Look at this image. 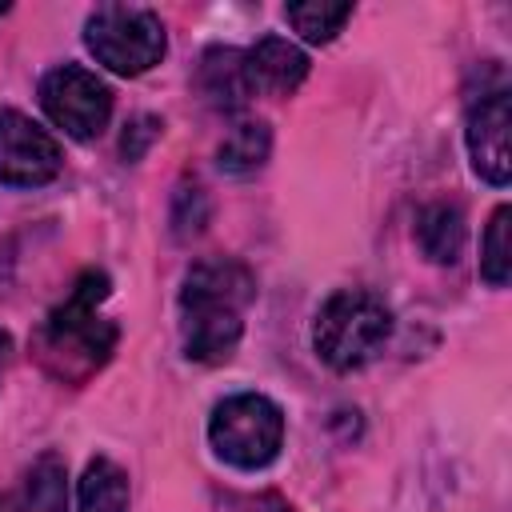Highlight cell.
<instances>
[{
	"label": "cell",
	"mask_w": 512,
	"mask_h": 512,
	"mask_svg": "<svg viewBox=\"0 0 512 512\" xmlns=\"http://www.w3.org/2000/svg\"><path fill=\"white\" fill-rule=\"evenodd\" d=\"M508 128H512V92L500 80L480 84L468 92L464 108V152L472 164V176L488 188H508L512 156H508Z\"/></svg>",
	"instance_id": "7"
},
{
	"label": "cell",
	"mask_w": 512,
	"mask_h": 512,
	"mask_svg": "<svg viewBox=\"0 0 512 512\" xmlns=\"http://www.w3.org/2000/svg\"><path fill=\"white\" fill-rule=\"evenodd\" d=\"M8 360H12V336L0 328V384H4V372H8Z\"/></svg>",
	"instance_id": "20"
},
{
	"label": "cell",
	"mask_w": 512,
	"mask_h": 512,
	"mask_svg": "<svg viewBox=\"0 0 512 512\" xmlns=\"http://www.w3.org/2000/svg\"><path fill=\"white\" fill-rule=\"evenodd\" d=\"M244 68H248V88L252 96H272L284 100L292 96L304 80H308V52L300 44H292L288 36H260L248 52H244Z\"/></svg>",
	"instance_id": "9"
},
{
	"label": "cell",
	"mask_w": 512,
	"mask_h": 512,
	"mask_svg": "<svg viewBox=\"0 0 512 512\" xmlns=\"http://www.w3.org/2000/svg\"><path fill=\"white\" fill-rule=\"evenodd\" d=\"M108 296H112V276L104 268H84L72 280L68 296L44 312L28 344H32V360L48 380L84 388L96 372H104V364L120 344V324L100 312Z\"/></svg>",
	"instance_id": "1"
},
{
	"label": "cell",
	"mask_w": 512,
	"mask_h": 512,
	"mask_svg": "<svg viewBox=\"0 0 512 512\" xmlns=\"http://www.w3.org/2000/svg\"><path fill=\"white\" fill-rule=\"evenodd\" d=\"M84 48L104 72L136 80L164 60L168 28L144 4H96L84 16Z\"/></svg>",
	"instance_id": "5"
},
{
	"label": "cell",
	"mask_w": 512,
	"mask_h": 512,
	"mask_svg": "<svg viewBox=\"0 0 512 512\" xmlns=\"http://www.w3.org/2000/svg\"><path fill=\"white\" fill-rule=\"evenodd\" d=\"M272 160V128L268 120H236L228 128V136L216 144V168L232 180H248L256 176L264 164Z\"/></svg>",
	"instance_id": "12"
},
{
	"label": "cell",
	"mask_w": 512,
	"mask_h": 512,
	"mask_svg": "<svg viewBox=\"0 0 512 512\" xmlns=\"http://www.w3.org/2000/svg\"><path fill=\"white\" fill-rule=\"evenodd\" d=\"M508 220H512V208L496 204L480 232V280L488 288H508V280H512V240H508L512 224Z\"/></svg>",
	"instance_id": "17"
},
{
	"label": "cell",
	"mask_w": 512,
	"mask_h": 512,
	"mask_svg": "<svg viewBox=\"0 0 512 512\" xmlns=\"http://www.w3.org/2000/svg\"><path fill=\"white\" fill-rule=\"evenodd\" d=\"M208 224H212V196L196 176H184L168 200V236L176 244H192L208 232Z\"/></svg>",
	"instance_id": "15"
},
{
	"label": "cell",
	"mask_w": 512,
	"mask_h": 512,
	"mask_svg": "<svg viewBox=\"0 0 512 512\" xmlns=\"http://www.w3.org/2000/svg\"><path fill=\"white\" fill-rule=\"evenodd\" d=\"M36 104L48 116L52 128H60L68 140L88 144L96 136H104L108 120H112V88L84 64H52L40 84H36Z\"/></svg>",
	"instance_id": "6"
},
{
	"label": "cell",
	"mask_w": 512,
	"mask_h": 512,
	"mask_svg": "<svg viewBox=\"0 0 512 512\" xmlns=\"http://www.w3.org/2000/svg\"><path fill=\"white\" fill-rule=\"evenodd\" d=\"M132 508V480L128 472L96 452L84 472H80V484H76V512H128Z\"/></svg>",
	"instance_id": "13"
},
{
	"label": "cell",
	"mask_w": 512,
	"mask_h": 512,
	"mask_svg": "<svg viewBox=\"0 0 512 512\" xmlns=\"http://www.w3.org/2000/svg\"><path fill=\"white\" fill-rule=\"evenodd\" d=\"M64 148L20 108H0V188H44L60 176Z\"/></svg>",
	"instance_id": "8"
},
{
	"label": "cell",
	"mask_w": 512,
	"mask_h": 512,
	"mask_svg": "<svg viewBox=\"0 0 512 512\" xmlns=\"http://www.w3.org/2000/svg\"><path fill=\"white\" fill-rule=\"evenodd\" d=\"M284 20H288V28H292L304 44L320 48V44H332V40L344 32V24L352 20V4H328V0L284 4Z\"/></svg>",
	"instance_id": "16"
},
{
	"label": "cell",
	"mask_w": 512,
	"mask_h": 512,
	"mask_svg": "<svg viewBox=\"0 0 512 512\" xmlns=\"http://www.w3.org/2000/svg\"><path fill=\"white\" fill-rule=\"evenodd\" d=\"M160 136H164V116H156V112H136V116L124 120V132H120L116 152H120L124 164H140V160L148 156V148H152Z\"/></svg>",
	"instance_id": "18"
},
{
	"label": "cell",
	"mask_w": 512,
	"mask_h": 512,
	"mask_svg": "<svg viewBox=\"0 0 512 512\" xmlns=\"http://www.w3.org/2000/svg\"><path fill=\"white\" fill-rule=\"evenodd\" d=\"M256 304V276L236 256H200L180 276V352L196 364H224L244 340V316Z\"/></svg>",
	"instance_id": "2"
},
{
	"label": "cell",
	"mask_w": 512,
	"mask_h": 512,
	"mask_svg": "<svg viewBox=\"0 0 512 512\" xmlns=\"http://www.w3.org/2000/svg\"><path fill=\"white\" fill-rule=\"evenodd\" d=\"M224 512H296L280 492H224Z\"/></svg>",
	"instance_id": "19"
},
{
	"label": "cell",
	"mask_w": 512,
	"mask_h": 512,
	"mask_svg": "<svg viewBox=\"0 0 512 512\" xmlns=\"http://www.w3.org/2000/svg\"><path fill=\"white\" fill-rule=\"evenodd\" d=\"M196 84H200V96L216 112H240L252 100L248 68H244V48H232V44L204 48L200 68H196Z\"/></svg>",
	"instance_id": "10"
},
{
	"label": "cell",
	"mask_w": 512,
	"mask_h": 512,
	"mask_svg": "<svg viewBox=\"0 0 512 512\" xmlns=\"http://www.w3.org/2000/svg\"><path fill=\"white\" fill-rule=\"evenodd\" d=\"M392 336V308L372 288H336L312 316V352L332 372L372 364Z\"/></svg>",
	"instance_id": "3"
},
{
	"label": "cell",
	"mask_w": 512,
	"mask_h": 512,
	"mask_svg": "<svg viewBox=\"0 0 512 512\" xmlns=\"http://www.w3.org/2000/svg\"><path fill=\"white\" fill-rule=\"evenodd\" d=\"M0 512H8V500H4V496H0Z\"/></svg>",
	"instance_id": "21"
},
{
	"label": "cell",
	"mask_w": 512,
	"mask_h": 512,
	"mask_svg": "<svg viewBox=\"0 0 512 512\" xmlns=\"http://www.w3.org/2000/svg\"><path fill=\"white\" fill-rule=\"evenodd\" d=\"M12 512H68V464L60 452H40L20 484Z\"/></svg>",
	"instance_id": "14"
},
{
	"label": "cell",
	"mask_w": 512,
	"mask_h": 512,
	"mask_svg": "<svg viewBox=\"0 0 512 512\" xmlns=\"http://www.w3.org/2000/svg\"><path fill=\"white\" fill-rule=\"evenodd\" d=\"M464 240H468V220H464V208L456 200H432V204L420 208L416 248L424 252V260L452 268L464 252Z\"/></svg>",
	"instance_id": "11"
},
{
	"label": "cell",
	"mask_w": 512,
	"mask_h": 512,
	"mask_svg": "<svg viewBox=\"0 0 512 512\" xmlns=\"http://www.w3.org/2000/svg\"><path fill=\"white\" fill-rule=\"evenodd\" d=\"M208 448L236 472H264L284 448V408L264 392H232L208 416Z\"/></svg>",
	"instance_id": "4"
}]
</instances>
